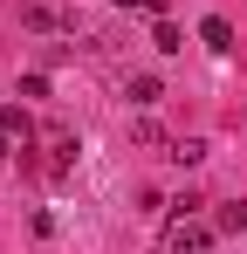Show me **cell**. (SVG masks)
Returning a JSON list of instances; mask_svg holds the SVG:
<instances>
[{
  "instance_id": "52a82bcc",
  "label": "cell",
  "mask_w": 247,
  "mask_h": 254,
  "mask_svg": "<svg viewBox=\"0 0 247 254\" xmlns=\"http://www.w3.org/2000/svg\"><path fill=\"white\" fill-rule=\"evenodd\" d=\"M206 158V137H179V144H172V165H199Z\"/></svg>"
},
{
  "instance_id": "277c9868",
  "label": "cell",
  "mask_w": 247,
  "mask_h": 254,
  "mask_svg": "<svg viewBox=\"0 0 247 254\" xmlns=\"http://www.w3.org/2000/svg\"><path fill=\"white\" fill-rule=\"evenodd\" d=\"M199 42L213 48V55H234V28H227V14H206V21H199Z\"/></svg>"
},
{
  "instance_id": "3957f363",
  "label": "cell",
  "mask_w": 247,
  "mask_h": 254,
  "mask_svg": "<svg viewBox=\"0 0 247 254\" xmlns=\"http://www.w3.org/2000/svg\"><path fill=\"white\" fill-rule=\"evenodd\" d=\"M130 144H137V151H158V158H172V137H165L151 117H130Z\"/></svg>"
},
{
  "instance_id": "ba28073f",
  "label": "cell",
  "mask_w": 247,
  "mask_h": 254,
  "mask_svg": "<svg viewBox=\"0 0 247 254\" xmlns=\"http://www.w3.org/2000/svg\"><path fill=\"white\" fill-rule=\"evenodd\" d=\"M247 227V206H220V220H213V234H241Z\"/></svg>"
},
{
  "instance_id": "6da1fadb",
  "label": "cell",
  "mask_w": 247,
  "mask_h": 254,
  "mask_svg": "<svg viewBox=\"0 0 247 254\" xmlns=\"http://www.w3.org/2000/svg\"><path fill=\"white\" fill-rule=\"evenodd\" d=\"M165 254H213V227H206L199 213H179L165 227Z\"/></svg>"
},
{
  "instance_id": "7a4b0ae2",
  "label": "cell",
  "mask_w": 247,
  "mask_h": 254,
  "mask_svg": "<svg viewBox=\"0 0 247 254\" xmlns=\"http://www.w3.org/2000/svg\"><path fill=\"white\" fill-rule=\"evenodd\" d=\"M35 144V117L28 110H0V151H28Z\"/></svg>"
},
{
  "instance_id": "5b68a950",
  "label": "cell",
  "mask_w": 247,
  "mask_h": 254,
  "mask_svg": "<svg viewBox=\"0 0 247 254\" xmlns=\"http://www.w3.org/2000/svg\"><path fill=\"white\" fill-rule=\"evenodd\" d=\"M158 96H165V83L151 76V69H137V76H130V103H137V110H151Z\"/></svg>"
},
{
  "instance_id": "8992f818",
  "label": "cell",
  "mask_w": 247,
  "mask_h": 254,
  "mask_svg": "<svg viewBox=\"0 0 247 254\" xmlns=\"http://www.w3.org/2000/svg\"><path fill=\"white\" fill-rule=\"evenodd\" d=\"M151 48H158V55H179V48H185V35H179L172 21H158V28H151Z\"/></svg>"
}]
</instances>
